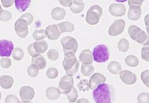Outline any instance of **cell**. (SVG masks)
I'll use <instances>...</instances> for the list:
<instances>
[{"mask_svg":"<svg viewBox=\"0 0 149 103\" xmlns=\"http://www.w3.org/2000/svg\"><path fill=\"white\" fill-rule=\"evenodd\" d=\"M70 10L74 14H79L81 13L84 9V3L79 0L72 1L70 5Z\"/></svg>","mask_w":149,"mask_h":103,"instance_id":"d6986e66","label":"cell"},{"mask_svg":"<svg viewBox=\"0 0 149 103\" xmlns=\"http://www.w3.org/2000/svg\"><path fill=\"white\" fill-rule=\"evenodd\" d=\"M47 98L50 100H56L60 98V93L58 88L54 87H50L45 91Z\"/></svg>","mask_w":149,"mask_h":103,"instance_id":"44dd1931","label":"cell"},{"mask_svg":"<svg viewBox=\"0 0 149 103\" xmlns=\"http://www.w3.org/2000/svg\"><path fill=\"white\" fill-rule=\"evenodd\" d=\"M77 87L79 89V91H83V92L88 91L90 89L88 81L87 80H82L77 84Z\"/></svg>","mask_w":149,"mask_h":103,"instance_id":"d590c367","label":"cell"},{"mask_svg":"<svg viewBox=\"0 0 149 103\" xmlns=\"http://www.w3.org/2000/svg\"><path fill=\"white\" fill-rule=\"evenodd\" d=\"M14 49V44L8 40H0V56L9 57Z\"/></svg>","mask_w":149,"mask_h":103,"instance_id":"30bf717a","label":"cell"},{"mask_svg":"<svg viewBox=\"0 0 149 103\" xmlns=\"http://www.w3.org/2000/svg\"><path fill=\"white\" fill-rule=\"evenodd\" d=\"M118 48L122 53L127 52L129 49V42L125 38L121 39L118 42Z\"/></svg>","mask_w":149,"mask_h":103,"instance_id":"f1b7e54d","label":"cell"},{"mask_svg":"<svg viewBox=\"0 0 149 103\" xmlns=\"http://www.w3.org/2000/svg\"><path fill=\"white\" fill-rule=\"evenodd\" d=\"M106 77L100 73H95L92 75L88 82L89 88L91 90L95 89L98 85L105 82Z\"/></svg>","mask_w":149,"mask_h":103,"instance_id":"7c38bea8","label":"cell"},{"mask_svg":"<svg viewBox=\"0 0 149 103\" xmlns=\"http://www.w3.org/2000/svg\"><path fill=\"white\" fill-rule=\"evenodd\" d=\"M12 18V14L8 11L0 10V20L3 22H8Z\"/></svg>","mask_w":149,"mask_h":103,"instance_id":"836d02e7","label":"cell"},{"mask_svg":"<svg viewBox=\"0 0 149 103\" xmlns=\"http://www.w3.org/2000/svg\"><path fill=\"white\" fill-rule=\"evenodd\" d=\"M20 18L24 19L27 23L28 25H30L33 21L34 17L31 13H26V14H23L20 17Z\"/></svg>","mask_w":149,"mask_h":103,"instance_id":"f35d334b","label":"cell"},{"mask_svg":"<svg viewBox=\"0 0 149 103\" xmlns=\"http://www.w3.org/2000/svg\"><path fill=\"white\" fill-rule=\"evenodd\" d=\"M12 64V62L9 58H3L0 60V65L1 67L4 69L9 68Z\"/></svg>","mask_w":149,"mask_h":103,"instance_id":"74e56055","label":"cell"},{"mask_svg":"<svg viewBox=\"0 0 149 103\" xmlns=\"http://www.w3.org/2000/svg\"><path fill=\"white\" fill-rule=\"evenodd\" d=\"M27 23L22 18H19L15 23L14 28L17 35L22 38H25L28 34Z\"/></svg>","mask_w":149,"mask_h":103,"instance_id":"ba28073f","label":"cell"},{"mask_svg":"<svg viewBox=\"0 0 149 103\" xmlns=\"http://www.w3.org/2000/svg\"><path fill=\"white\" fill-rule=\"evenodd\" d=\"M77 102H78V103H79V102H89V101H88L87 99L84 98V99H79Z\"/></svg>","mask_w":149,"mask_h":103,"instance_id":"c3c4849f","label":"cell"},{"mask_svg":"<svg viewBox=\"0 0 149 103\" xmlns=\"http://www.w3.org/2000/svg\"><path fill=\"white\" fill-rule=\"evenodd\" d=\"M31 64L37 66L39 70H42L46 67L47 62L43 57L39 54L37 56L33 57Z\"/></svg>","mask_w":149,"mask_h":103,"instance_id":"7402d4cb","label":"cell"},{"mask_svg":"<svg viewBox=\"0 0 149 103\" xmlns=\"http://www.w3.org/2000/svg\"><path fill=\"white\" fill-rule=\"evenodd\" d=\"M61 44L63 48L64 53H72L75 54L78 48V43L76 39L70 36L63 38L61 40Z\"/></svg>","mask_w":149,"mask_h":103,"instance_id":"8992f818","label":"cell"},{"mask_svg":"<svg viewBox=\"0 0 149 103\" xmlns=\"http://www.w3.org/2000/svg\"><path fill=\"white\" fill-rule=\"evenodd\" d=\"M66 15V11L63 8L56 7L52 10L51 16L56 20H60L64 19Z\"/></svg>","mask_w":149,"mask_h":103,"instance_id":"ffe728a7","label":"cell"},{"mask_svg":"<svg viewBox=\"0 0 149 103\" xmlns=\"http://www.w3.org/2000/svg\"><path fill=\"white\" fill-rule=\"evenodd\" d=\"M102 15V9L98 5H93L88 10L86 15V21L88 24L94 25L98 24Z\"/></svg>","mask_w":149,"mask_h":103,"instance_id":"277c9868","label":"cell"},{"mask_svg":"<svg viewBox=\"0 0 149 103\" xmlns=\"http://www.w3.org/2000/svg\"><path fill=\"white\" fill-rule=\"evenodd\" d=\"M126 64L129 67H134L139 64V59L134 55L128 56L125 59Z\"/></svg>","mask_w":149,"mask_h":103,"instance_id":"83f0119b","label":"cell"},{"mask_svg":"<svg viewBox=\"0 0 149 103\" xmlns=\"http://www.w3.org/2000/svg\"><path fill=\"white\" fill-rule=\"evenodd\" d=\"M47 56L49 59L52 61H56L59 58V53L56 49H52L48 51Z\"/></svg>","mask_w":149,"mask_h":103,"instance_id":"8d00e7d4","label":"cell"},{"mask_svg":"<svg viewBox=\"0 0 149 103\" xmlns=\"http://www.w3.org/2000/svg\"><path fill=\"white\" fill-rule=\"evenodd\" d=\"M79 1H81V0H79Z\"/></svg>","mask_w":149,"mask_h":103,"instance_id":"f5cc1de1","label":"cell"},{"mask_svg":"<svg viewBox=\"0 0 149 103\" xmlns=\"http://www.w3.org/2000/svg\"><path fill=\"white\" fill-rule=\"evenodd\" d=\"M74 85V79L72 76L65 75L63 77L59 83V87L58 88L60 94L66 95L70 92Z\"/></svg>","mask_w":149,"mask_h":103,"instance_id":"52a82bcc","label":"cell"},{"mask_svg":"<svg viewBox=\"0 0 149 103\" xmlns=\"http://www.w3.org/2000/svg\"><path fill=\"white\" fill-rule=\"evenodd\" d=\"M59 30L61 33L72 32L75 29L74 25L70 22H63L58 25Z\"/></svg>","mask_w":149,"mask_h":103,"instance_id":"d4e9b609","label":"cell"},{"mask_svg":"<svg viewBox=\"0 0 149 103\" xmlns=\"http://www.w3.org/2000/svg\"><path fill=\"white\" fill-rule=\"evenodd\" d=\"M27 50L28 51V53H29L30 55L32 57H35V56L39 55V54H38L36 51L35 49H34V48L33 47V43L28 46L27 48Z\"/></svg>","mask_w":149,"mask_h":103,"instance_id":"ee69618b","label":"cell"},{"mask_svg":"<svg viewBox=\"0 0 149 103\" xmlns=\"http://www.w3.org/2000/svg\"><path fill=\"white\" fill-rule=\"evenodd\" d=\"M14 78L9 75H3L0 77V87L5 90L10 89L13 86Z\"/></svg>","mask_w":149,"mask_h":103,"instance_id":"ac0fdd59","label":"cell"},{"mask_svg":"<svg viewBox=\"0 0 149 103\" xmlns=\"http://www.w3.org/2000/svg\"><path fill=\"white\" fill-rule=\"evenodd\" d=\"M47 34L44 29H39L34 30L33 33V37L36 40H42L46 38Z\"/></svg>","mask_w":149,"mask_h":103,"instance_id":"f546056e","label":"cell"},{"mask_svg":"<svg viewBox=\"0 0 149 103\" xmlns=\"http://www.w3.org/2000/svg\"><path fill=\"white\" fill-rule=\"evenodd\" d=\"M1 93L0 92V100H1Z\"/></svg>","mask_w":149,"mask_h":103,"instance_id":"f907efd6","label":"cell"},{"mask_svg":"<svg viewBox=\"0 0 149 103\" xmlns=\"http://www.w3.org/2000/svg\"><path fill=\"white\" fill-rule=\"evenodd\" d=\"M1 1L4 8H9L14 4V0H1Z\"/></svg>","mask_w":149,"mask_h":103,"instance_id":"bcb514c9","label":"cell"},{"mask_svg":"<svg viewBox=\"0 0 149 103\" xmlns=\"http://www.w3.org/2000/svg\"><path fill=\"white\" fill-rule=\"evenodd\" d=\"M6 103H9V102H20L19 98L15 95H9L6 96L5 99Z\"/></svg>","mask_w":149,"mask_h":103,"instance_id":"7bdbcfd3","label":"cell"},{"mask_svg":"<svg viewBox=\"0 0 149 103\" xmlns=\"http://www.w3.org/2000/svg\"><path fill=\"white\" fill-rule=\"evenodd\" d=\"M19 95L22 102H30L34 98L35 92L32 87L29 86H25L20 89Z\"/></svg>","mask_w":149,"mask_h":103,"instance_id":"8fae6325","label":"cell"},{"mask_svg":"<svg viewBox=\"0 0 149 103\" xmlns=\"http://www.w3.org/2000/svg\"><path fill=\"white\" fill-rule=\"evenodd\" d=\"M146 1V0H128V4L129 6L134 5L141 6L143 1Z\"/></svg>","mask_w":149,"mask_h":103,"instance_id":"f6af8a7d","label":"cell"},{"mask_svg":"<svg viewBox=\"0 0 149 103\" xmlns=\"http://www.w3.org/2000/svg\"><path fill=\"white\" fill-rule=\"evenodd\" d=\"M66 95L67 98L70 101V102H75L78 98V93L77 90L74 88L72 87L71 90H70V92H68Z\"/></svg>","mask_w":149,"mask_h":103,"instance_id":"4dcf8cb0","label":"cell"},{"mask_svg":"<svg viewBox=\"0 0 149 103\" xmlns=\"http://www.w3.org/2000/svg\"><path fill=\"white\" fill-rule=\"evenodd\" d=\"M65 57L63 62V66L65 70L66 75L73 76L77 72L79 62L77 61L75 54L68 53L65 54Z\"/></svg>","mask_w":149,"mask_h":103,"instance_id":"7a4b0ae2","label":"cell"},{"mask_svg":"<svg viewBox=\"0 0 149 103\" xmlns=\"http://www.w3.org/2000/svg\"><path fill=\"white\" fill-rule=\"evenodd\" d=\"M24 56V53L20 48H16L13 52V58L15 61H21Z\"/></svg>","mask_w":149,"mask_h":103,"instance_id":"1f68e13d","label":"cell"},{"mask_svg":"<svg viewBox=\"0 0 149 103\" xmlns=\"http://www.w3.org/2000/svg\"><path fill=\"white\" fill-rule=\"evenodd\" d=\"M148 73L149 71L148 70L145 71L141 73V78L142 82L147 86V87H149V80H148Z\"/></svg>","mask_w":149,"mask_h":103,"instance_id":"b9f144b4","label":"cell"},{"mask_svg":"<svg viewBox=\"0 0 149 103\" xmlns=\"http://www.w3.org/2000/svg\"><path fill=\"white\" fill-rule=\"evenodd\" d=\"M107 68L111 73L117 75L122 71V66L117 61H112L108 65Z\"/></svg>","mask_w":149,"mask_h":103,"instance_id":"484cf974","label":"cell"},{"mask_svg":"<svg viewBox=\"0 0 149 103\" xmlns=\"http://www.w3.org/2000/svg\"><path fill=\"white\" fill-rule=\"evenodd\" d=\"M46 75L50 79H55L58 75V71L55 67H50L47 71Z\"/></svg>","mask_w":149,"mask_h":103,"instance_id":"e575fe53","label":"cell"},{"mask_svg":"<svg viewBox=\"0 0 149 103\" xmlns=\"http://www.w3.org/2000/svg\"><path fill=\"white\" fill-rule=\"evenodd\" d=\"M141 8L139 6L131 5L128 13V18L131 20H139L141 16Z\"/></svg>","mask_w":149,"mask_h":103,"instance_id":"2e32d148","label":"cell"},{"mask_svg":"<svg viewBox=\"0 0 149 103\" xmlns=\"http://www.w3.org/2000/svg\"><path fill=\"white\" fill-rule=\"evenodd\" d=\"M117 2H119V3H124L125 1H127V0H115Z\"/></svg>","mask_w":149,"mask_h":103,"instance_id":"681fc988","label":"cell"},{"mask_svg":"<svg viewBox=\"0 0 149 103\" xmlns=\"http://www.w3.org/2000/svg\"><path fill=\"white\" fill-rule=\"evenodd\" d=\"M59 3L62 5L63 6L68 7L70 6V5L72 1V0H58Z\"/></svg>","mask_w":149,"mask_h":103,"instance_id":"7dc6e473","label":"cell"},{"mask_svg":"<svg viewBox=\"0 0 149 103\" xmlns=\"http://www.w3.org/2000/svg\"><path fill=\"white\" fill-rule=\"evenodd\" d=\"M93 96L96 103H111L114 100L115 91L112 86L103 83L94 89Z\"/></svg>","mask_w":149,"mask_h":103,"instance_id":"6da1fadb","label":"cell"},{"mask_svg":"<svg viewBox=\"0 0 149 103\" xmlns=\"http://www.w3.org/2000/svg\"><path fill=\"white\" fill-rule=\"evenodd\" d=\"M148 93H142L137 96V101L139 103L148 102Z\"/></svg>","mask_w":149,"mask_h":103,"instance_id":"ab89813d","label":"cell"},{"mask_svg":"<svg viewBox=\"0 0 149 103\" xmlns=\"http://www.w3.org/2000/svg\"><path fill=\"white\" fill-rule=\"evenodd\" d=\"M149 48L148 46L147 47H143L142 50H141V57L142 58L144 59V61L148 62L149 61V56H148V53H149Z\"/></svg>","mask_w":149,"mask_h":103,"instance_id":"60d3db41","label":"cell"},{"mask_svg":"<svg viewBox=\"0 0 149 103\" xmlns=\"http://www.w3.org/2000/svg\"><path fill=\"white\" fill-rule=\"evenodd\" d=\"M33 47L38 54L45 53L48 49L47 43L44 40H36L33 43Z\"/></svg>","mask_w":149,"mask_h":103,"instance_id":"603a6c76","label":"cell"},{"mask_svg":"<svg viewBox=\"0 0 149 103\" xmlns=\"http://www.w3.org/2000/svg\"><path fill=\"white\" fill-rule=\"evenodd\" d=\"M94 67L92 64H82L81 67V72L82 75L85 77H89L94 72Z\"/></svg>","mask_w":149,"mask_h":103,"instance_id":"4316f807","label":"cell"},{"mask_svg":"<svg viewBox=\"0 0 149 103\" xmlns=\"http://www.w3.org/2000/svg\"><path fill=\"white\" fill-rule=\"evenodd\" d=\"M79 60L84 64H91L93 62V58L90 49L83 50L79 55Z\"/></svg>","mask_w":149,"mask_h":103,"instance_id":"e0dca14e","label":"cell"},{"mask_svg":"<svg viewBox=\"0 0 149 103\" xmlns=\"http://www.w3.org/2000/svg\"><path fill=\"white\" fill-rule=\"evenodd\" d=\"M45 32H46L48 38L51 40H56L60 37L61 34L58 27L56 25H50L48 26L45 29Z\"/></svg>","mask_w":149,"mask_h":103,"instance_id":"9a60e30c","label":"cell"},{"mask_svg":"<svg viewBox=\"0 0 149 103\" xmlns=\"http://www.w3.org/2000/svg\"><path fill=\"white\" fill-rule=\"evenodd\" d=\"M125 27V20L123 19H117L114 21L109 28V34L112 37L119 35L124 31Z\"/></svg>","mask_w":149,"mask_h":103,"instance_id":"9c48e42d","label":"cell"},{"mask_svg":"<svg viewBox=\"0 0 149 103\" xmlns=\"http://www.w3.org/2000/svg\"><path fill=\"white\" fill-rule=\"evenodd\" d=\"M93 58L98 63H104L109 58V51L107 46L104 44L98 45L93 49Z\"/></svg>","mask_w":149,"mask_h":103,"instance_id":"5b68a950","label":"cell"},{"mask_svg":"<svg viewBox=\"0 0 149 103\" xmlns=\"http://www.w3.org/2000/svg\"><path fill=\"white\" fill-rule=\"evenodd\" d=\"M128 33L131 38L139 44L146 46V42L148 41L147 34L141 28L136 25H131L128 28Z\"/></svg>","mask_w":149,"mask_h":103,"instance_id":"3957f363","label":"cell"},{"mask_svg":"<svg viewBox=\"0 0 149 103\" xmlns=\"http://www.w3.org/2000/svg\"><path fill=\"white\" fill-rule=\"evenodd\" d=\"M39 69L38 68L37 66L31 64V65H30L28 67L27 73L28 74V75H29L30 77L34 78L38 76L39 73Z\"/></svg>","mask_w":149,"mask_h":103,"instance_id":"d6a6232c","label":"cell"},{"mask_svg":"<svg viewBox=\"0 0 149 103\" xmlns=\"http://www.w3.org/2000/svg\"><path fill=\"white\" fill-rule=\"evenodd\" d=\"M120 78L127 85H133L136 82L137 77L135 74L129 71H123L120 72Z\"/></svg>","mask_w":149,"mask_h":103,"instance_id":"4fadbf2b","label":"cell"},{"mask_svg":"<svg viewBox=\"0 0 149 103\" xmlns=\"http://www.w3.org/2000/svg\"><path fill=\"white\" fill-rule=\"evenodd\" d=\"M15 8L20 12H25L29 7L31 0H14Z\"/></svg>","mask_w":149,"mask_h":103,"instance_id":"cb8c5ba5","label":"cell"},{"mask_svg":"<svg viewBox=\"0 0 149 103\" xmlns=\"http://www.w3.org/2000/svg\"><path fill=\"white\" fill-rule=\"evenodd\" d=\"M2 9V8H1V5H0V10H1Z\"/></svg>","mask_w":149,"mask_h":103,"instance_id":"816d5d0a","label":"cell"},{"mask_svg":"<svg viewBox=\"0 0 149 103\" xmlns=\"http://www.w3.org/2000/svg\"><path fill=\"white\" fill-rule=\"evenodd\" d=\"M110 14L115 17H122L126 13V8L123 4L114 3L111 4L109 8Z\"/></svg>","mask_w":149,"mask_h":103,"instance_id":"5bb4252c","label":"cell"}]
</instances>
